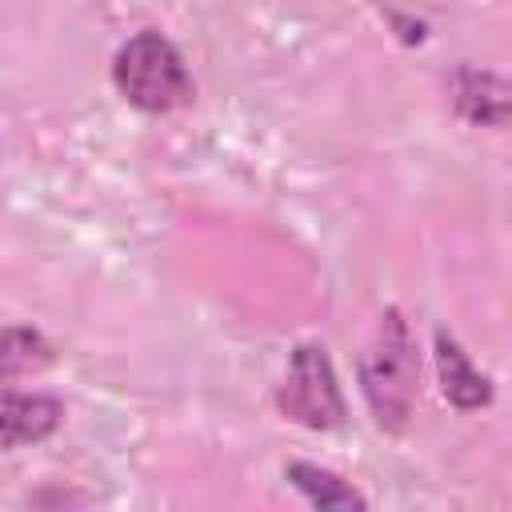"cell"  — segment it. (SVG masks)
I'll return each mask as SVG.
<instances>
[{
  "mask_svg": "<svg viewBox=\"0 0 512 512\" xmlns=\"http://www.w3.org/2000/svg\"><path fill=\"white\" fill-rule=\"evenodd\" d=\"M360 392L384 432H404L420 392L416 340L400 308H388L360 356Z\"/></svg>",
  "mask_w": 512,
  "mask_h": 512,
  "instance_id": "1",
  "label": "cell"
},
{
  "mask_svg": "<svg viewBox=\"0 0 512 512\" xmlns=\"http://www.w3.org/2000/svg\"><path fill=\"white\" fill-rule=\"evenodd\" d=\"M116 92L140 112H176L192 100V76L180 48L160 32H136L112 60Z\"/></svg>",
  "mask_w": 512,
  "mask_h": 512,
  "instance_id": "2",
  "label": "cell"
},
{
  "mask_svg": "<svg viewBox=\"0 0 512 512\" xmlns=\"http://www.w3.org/2000/svg\"><path fill=\"white\" fill-rule=\"evenodd\" d=\"M276 408L312 432H328L344 424V396L332 372L324 344H300L288 360V372L276 388Z\"/></svg>",
  "mask_w": 512,
  "mask_h": 512,
  "instance_id": "3",
  "label": "cell"
},
{
  "mask_svg": "<svg viewBox=\"0 0 512 512\" xmlns=\"http://www.w3.org/2000/svg\"><path fill=\"white\" fill-rule=\"evenodd\" d=\"M64 420V404L56 396H40V392H4L0 404V444L12 452L20 444H40L44 436H52Z\"/></svg>",
  "mask_w": 512,
  "mask_h": 512,
  "instance_id": "4",
  "label": "cell"
},
{
  "mask_svg": "<svg viewBox=\"0 0 512 512\" xmlns=\"http://www.w3.org/2000/svg\"><path fill=\"white\" fill-rule=\"evenodd\" d=\"M436 372H440V392L456 408L472 412V408L492 404V380L472 364V356L444 328L436 332Z\"/></svg>",
  "mask_w": 512,
  "mask_h": 512,
  "instance_id": "5",
  "label": "cell"
},
{
  "mask_svg": "<svg viewBox=\"0 0 512 512\" xmlns=\"http://www.w3.org/2000/svg\"><path fill=\"white\" fill-rule=\"evenodd\" d=\"M284 476H288V480L308 496V504H316V508H368V500H364L344 476H336V472H328V468H320V464L296 460V464L284 468Z\"/></svg>",
  "mask_w": 512,
  "mask_h": 512,
  "instance_id": "6",
  "label": "cell"
},
{
  "mask_svg": "<svg viewBox=\"0 0 512 512\" xmlns=\"http://www.w3.org/2000/svg\"><path fill=\"white\" fill-rule=\"evenodd\" d=\"M4 380H16L20 372H32V368H44L52 360V344L36 332V328H8L4 332Z\"/></svg>",
  "mask_w": 512,
  "mask_h": 512,
  "instance_id": "7",
  "label": "cell"
}]
</instances>
